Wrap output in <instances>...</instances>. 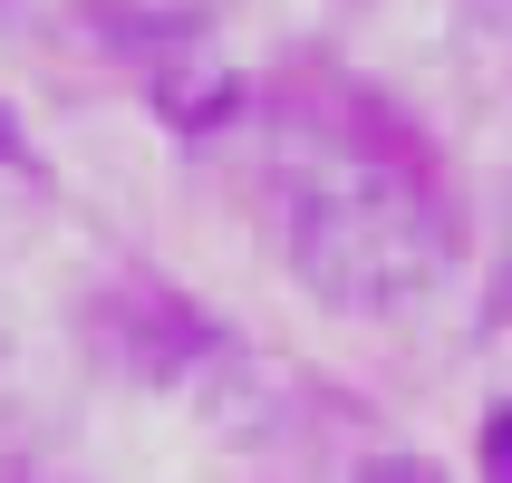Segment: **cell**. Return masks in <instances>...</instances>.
<instances>
[{
    "label": "cell",
    "mask_w": 512,
    "mask_h": 483,
    "mask_svg": "<svg viewBox=\"0 0 512 483\" xmlns=\"http://www.w3.org/2000/svg\"><path fill=\"white\" fill-rule=\"evenodd\" d=\"M271 223L281 261L329 310H416L455 261V184L426 155L416 116L377 87L300 58L271 78Z\"/></svg>",
    "instance_id": "cell-1"
},
{
    "label": "cell",
    "mask_w": 512,
    "mask_h": 483,
    "mask_svg": "<svg viewBox=\"0 0 512 483\" xmlns=\"http://www.w3.org/2000/svg\"><path fill=\"white\" fill-rule=\"evenodd\" d=\"M87 339L107 358L116 377H136V387H194L232 358V339L213 319L194 310V290H174L165 271H107L97 300H87Z\"/></svg>",
    "instance_id": "cell-2"
},
{
    "label": "cell",
    "mask_w": 512,
    "mask_h": 483,
    "mask_svg": "<svg viewBox=\"0 0 512 483\" xmlns=\"http://www.w3.org/2000/svg\"><path fill=\"white\" fill-rule=\"evenodd\" d=\"M348 483H445V464H426L416 445H368Z\"/></svg>",
    "instance_id": "cell-3"
},
{
    "label": "cell",
    "mask_w": 512,
    "mask_h": 483,
    "mask_svg": "<svg viewBox=\"0 0 512 483\" xmlns=\"http://www.w3.org/2000/svg\"><path fill=\"white\" fill-rule=\"evenodd\" d=\"M484 329H512V184H503V223H493V281H484Z\"/></svg>",
    "instance_id": "cell-4"
},
{
    "label": "cell",
    "mask_w": 512,
    "mask_h": 483,
    "mask_svg": "<svg viewBox=\"0 0 512 483\" xmlns=\"http://www.w3.org/2000/svg\"><path fill=\"white\" fill-rule=\"evenodd\" d=\"M484 483H512V406L484 416Z\"/></svg>",
    "instance_id": "cell-5"
},
{
    "label": "cell",
    "mask_w": 512,
    "mask_h": 483,
    "mask_svg": "<svg viewBox=\"0 0 512 483\" xmlns=\"http://www.w3.org/2000/svg\"><path fill=\"white\" fill-rule=\"evenodd\" d=\"M0 165H29V136H20V116L0 107Z\"/></svg>",
    "instance_id": "cell-6"
}]
</instances>
